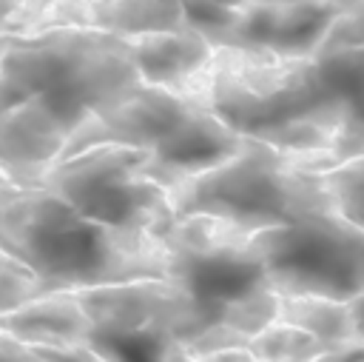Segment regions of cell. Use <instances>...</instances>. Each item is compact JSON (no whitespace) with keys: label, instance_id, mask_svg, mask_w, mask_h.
<instances>
[{"label":"cell","instance_id":"8992f818","mask_svg":"<svg viewBox=\"0 0 364 362\" xmlns=\"http://www.w3.org/2000/svg\"><path fill=\"white\" fill-rule=\"evenodd\" d=\"M333 162L327 154L287 151L245 137L239 154L171 191L173 214H208L245 231L284 225L333 208L324 185V168Z\"/></svg>","mask_w":364,"mask_h":362},{"label":"cell","instance_id":"e0dca14e","mask_svg":"<svg viewBox=\"0 0 364 362\" xmlns=\"http://www.w3.org/2000/svg\"><path fill=\"white\" fill-rule=\"evenodd\" d=\"M0 362H100L88 348H46L0 331Z\"/></svg>","mask_w":364,"mask_h":362},{"label":"cell","instance_id":"52a82bcc","mask_svg":"<svg viewBox=\"0 0 364 362\" xmlns=\"http://www.w3.org/2000/svg\"><path fill=\"white\" fill-rule=\"evenodd\" d=\"M85 314L82 348L100 362H199L196 319L171 279L74 291Z\"/></svg>","mask_w":364,"mask_h":362},{"label":"cell","instance_id":"ac0fdd59","mask_svg":"<svg viewBox=\"0 0 364 362\" xmlns=\"http://www.w3.org/2000/svg\"><path fill=\"white\" fill-rule=\"evenodd\" d=\"M199 362H273V359H262L256 353H250L247 348H228V351H216V353H208L202 356ZM313 362H333V348L321 356H316Z\"/></svg>","mask_w":364,"mask_h":362},{"label":"cell","instance_id":"44dd1931","mask_svg":"<svg viewBox=\"0 0 364 362\" xmlns=\"http://www.w3.org/2000/svg\"><path fill=\"white\" fill-rule=\"evenodd\" d=\"M82 3H88V0H82Z\"/></svg>","mask_w":364,"mask_h":362},{"label":"cell","instance_id":"3957f363","mask_svg":"<svg viewBox=\"0 0 364 362\" xmlns=\"http://www.w3.org/2000/svg\"><path fill=\"white\" fill-rule=\"evenodd\" d=\"M0 248L28 268L46 294L165 279L159 237L111 228L43 185L0 188Z\"/></svg>","mask_w":364,"mask_h":362},{"label":"cell","instance_id":"2e32d148","mask_svg":"<svg viewBox=\"0 0 364 362\" xmlns=\"http://www.w3.org/2000/svg\"><path fill=\"white\" fill-rule=\"evenodd\" d=\"M324 185L330 191L333 208L364 231V154L327 165Z\"/></svg>","mask_w":364,"mask_h":362},{"label":"cell","instance_id":"7c38bea8","mask_svg":"<svg viewBox=\"0 0 364 362\" xmlns=\"http://www.w3.org/2000/svg\"><path fill=\"white\" fill-rule=\"evenodd\" d=\"M0 331L31 345L46 348H82L85 314L74 291L43 294L6 314H0Z\"/></svg>","mask_w":364,"mask_h":362},{"label":"cell","instance_id":"9c48e42d","mask_svg":"<svg viewBox=\"0 0 364 362\" xmlns=\"http://www.w3.org/2000/svg\"><path fill=\"white\" fill-rule=\"evenodd\" d=\"M279 296L353 302L364 294V231L336 208L250 231Z\"/></svg>","mask_w":364,"mask_h":362},{"label":"cell","instance_id":"7a4b0ae2","mask_svg":"<svg viewBox=\"0 0 364 362\" xmlns=\"http://www.w3.org/2000/svg\"><path fill=\"white\" fill-rule=\"evenodd\" d=\"M179 94L216 111L242 137L330 157L336 134L364 105V3L307 57L216 48Z\"/></svg>","mask_w":364,"mask_h":362},{"label":"cell","instance_id":"30bf717a","mask_svg":"<svg viewBox=\"0 0 364 362\" xmlns=\"http://www.w3.org/2000/svg\"><path fill=\"white\" fill-rule=\"evenodd\" d=\"M358 3L364 0H245L219 48L307 57Z\"/></svg>","mask_w":364,"mask_h":362},{"label":"cell","instance_id":"ffe728a7","mask_svg":"<svg viewBox=\"0 0 364 362\" xmlns=\"http://www.w3.org/2000/svg\"><path fill=\"white\" fill-rule=\"evenodd\" d=\"M11 34H17V31H9V34H0V51H3V48H6V43H9V40H11Z\"/></svg>","mask_w":364,"mask_h":362},{"label":"cell","instance_id":"4fadbf2b","mask_svg":"<svg viewBox=\"0 0 364 362\" xmlns=\"http://www.w3.org/2000/svg\"><path fill=\"white\" fill-rule=\"evenodd\" d=\"M276 319L296 325L333 348L358 342L353 333L350 302H333V299H321V296H279Z\"/></svg>","mask_w":364,"mask_h":362},{"label":"cell","instance_id":"d6986e66","mask_svg":"<svg viewBox=\"0 0 364 362\" xmlns=\"http://www.w3.org/2000/svg\"><path fill=\"white\" fill-rule=\"evenodd\" d=\"M350 319H353V333L358 342H364V294H358L350 302Z\"/></svg>","mask_w":364,"mask_h":362},{"label":"cell","instance_id":"5b68a950","mask_svg":"<svg viewBox=\"0 0 364 362\" xmlns=\"http://www.w3.org/2000/svg\"><path fill=\"white\" fill-rule=\"evenodd\" d=\"M97 143L145 148L151 154L148 177L171 194L176 185L239 154L245 137L208 105L179 91L142 83L122 100L91 114L63 157Z\"/></svg>","mask_w":364,"mask_h":362},{"label":"cell","instance_id":"9a60e30c","mask_svg":"<svg viewBox=\"0 0 364 362\" xmlns=\"http://www.w3.org/2000/svg\"><path fill=\"white\" fill-rule=\"evenodd\" d=\"M171 3L182 20L185 31L205 37L210 46H222L228 31L233 29L245 0H162Z\"/></svg>","mask_w":364,"mask_h":362},{"label":"cell","instance_id":"8fae6325","mask_svg":"<svg viewBox=\"0 0 364 362\" xmlns=\"http://www.w3.org/2000/svg\"><path fill=\"white\" fill-rule=\"evenodd\" d=\"M142 83L171 91L185 88L213 60L216 46L193 31H145L128 37Z\"/></svg>","mask_w":364,"mask_h":362},{"label":"cell","instance_id":"5bb4252c","mask_svg":"<svg viewBox=\"0 0 364 362\" xmlns=\"http://www.w3.org/2000/svg\"><path fill=\"white\" fill-rule=\"evenodd\" d=\"M245 348L250 353H256L262 359H273V362H313L316 356L327 353L333 345H324L313 333L276 319L262 333H256Z\"/></svg>","mask_w":364,"mask_h":362},{"label":"cell","instance_id":"ba28073f","mask_svg":"<svg viewBox=\"0 0 364 362\" xmlns=\"http://www.w3.org/2000/svg\"><path fill=\"white\" fill-rule=\"evenodd\" d=\"M151 154L122 143H97L51 162L34 185L82 214L131 234L159 237L173 219L171 194L148 177Z\"/></svg>","mask_w":364,"mask_h":362},{"label":"cell","instance_id":"6da1fadb","mask_svg":"<svg viewBox=\"0 0 364 362\" xmlns=\"http://www.w3.org/2000/svg\"><path fill=\"white\" fill-rule=\"evenodd\" d=\"M142 86L128 37L94 26L17 31L0 51V171L34 185L80 125Z\"/></svg>","mask_w":364,"mask_h":362},{"label":"cell","instance_id":"277c9868","mask_svg":"<svg viewBox=\"0 0 364 362\" xmlns=\"http://www.w3.org/2000/svg\"><path fill=\"white\" fill-rule=\"evenodd\" d=\"M171 279L196 319V356L245 348L279 316V294L250 231L208 214L176 217L162 234Z\"/></svg>","mask_w":364,"mask_h":362}]
</instances>
